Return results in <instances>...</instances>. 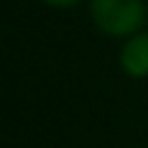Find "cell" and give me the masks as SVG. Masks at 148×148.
Listing matches in <instances>:
<instances>
[{"instance_id": "cell-3", "label": "cell", "mask_w": 148, "mask_h": 148, "mask_svg": "<svg viewBox=\"0 0 148 148\" xmlns=\"http://www.w3.org/2000/svg\"><path fill=\"white\" fill-rule=\"evenodd\" d=\"M44 2H49V5H53V7H69V5H74V2H79V0H44Z\"/></svg>"}, {"instance_id": "cell-2", "label": "cell", "mask_w": 148, "mask_h": 148, "mask_svg": "<svg viewBox=\"0 0 148 148\" xmlns=\"http://www.w3.org/2000/svg\"><path fill=\"white\" fill-rule=\"evenodd\" d=\"M120 65L130 76H148V32L134 35L120 53Z\"/></svg>"}, {"instance_id": "cell-1", "label": "cell", "mask_w": 148, "mask_h": 148, "mask_svg": "<svg viewBox=\"0 0 148 148\" xmlns=\"http://www.w3.org/2000/svg\"><path fill=\"white\" fill-rule=\"evenodd\" d=\"M90 14L102 32L120 37L143 25L146 7L141 0H92Z\"/></svg>"}]
</instances>
